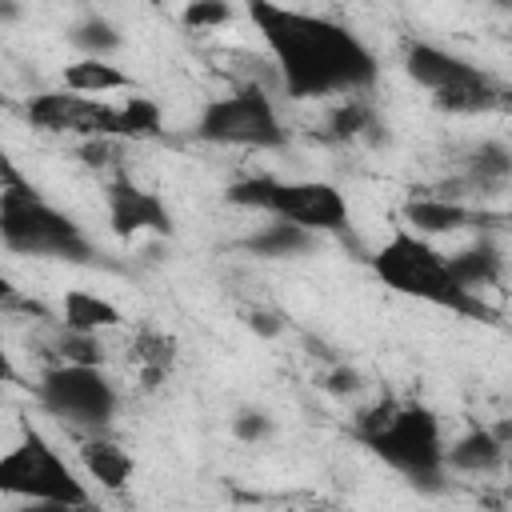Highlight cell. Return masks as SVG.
Segmentation results:
<instances>
[{"mask_svg": "<svg viewBox=\"0 0 512 512\" xmlns=\"http://www.w3.org/2000/svg\"><path fill=\"white\" fill-rule=\"evenodd\" d=\"M248 16L256 32L264 36L280 68V84L292 100H316V96H336V92L356 96L376 84L372 48L340 20L268 4V0H252Z\"/></svg>", "mask_w": 512, "mask_h": 512, "instance_id": "1", "label": "cell"}, {"mask_svg": "<svg viewBox=\"0 0 512 512\" xmlns=\"http://www.w3.org/2000/svg\"><path fill=\"white\" fill-rule=\"evenodd\" d=\"M356 436L372 456H380L388 468H396L412 488L440 492L444 488V436L440 420L424 404H396L380 400L360 412Z\"/></svg>", "mask_w": 512, "mask_h": 512, "instance_id": "2", "label": "cell"}, {"mask_svg": "<svg viewBox=\"0 0 512 512\" xmlns=\"http://www.w3.org/2000/svg\"><path fill=\"white\" fill-rule=\"evenodd\" d=\"M368 260H372V272L392 292L436 304V308H448V312H460V316H472V320H484V324H496V308H488L476 292L460 288L456 276L448 272L444 252H436L424 236L408 232L404 224Z\"/></svg>", "mask_w": 512, "mask_h": 512, "instance_id": "3", "label": "cell"}, {"mask_svg": "<svg viewBox=\"0 0 512 512\" xmlns=\"http://www.w3.org/2000/svg\"><path fill=\"white\" fill-rule=\"evenodd\" d=\"M0 240L16 256H48V260H92V244L72 216L52 208L32 184L20 180L12 164H4V192H0Z\"/></svg>", "mask_w": 512, "mask_h": 512, "instance_id": "4", "label": "cell"}, {"mask_svg": "<svg viewBox=\"0 0 512 512\" xmlns=\"http://www.w3.org/2000/svg\"><path fill=\"white\" fill-rule=\"evenodd\" d=\"M196 136L204 144H236V148H284L288 140L272 96L256 84L208 100L196 120Z\"/></svg>", "mask_w": 512, "mask_h": 512, "instance_id": "5", "label": "cell"}, {"mask_svg": "<svg viewBox=\"0 0 512 512\" xmlns=\"http://www.w3.org/2000/svg\"><path fill=\"white\" fill-rule=\"evenodd\" d=\"M0 488L8 496L44 500V504H68V508H84L88 504V492L76 480V472L32 428L24 432V440L16 448L4 452V460H0Z\"/></svg>", "mask_w": 512, "mask_h": 512, "instance_id": "6", "label": "cell"}, {"mask_svg": "<svg viewBox=\"0 0 512 512\" xmlns=\"http://www.w3.org/2000/svg\"><path fill=\"white\" fill-rule=\"evenodd\" d=\"M40 404L76 428H108L116 416V388L100 368L80 364H56L40 380Z\"/></svg>", "mask_w": 512, "mask_h": 512, "instance_id": "7", "label": "cell"}, {"mask_svg": "<svg viewBox=\"0 0 512 512\" xmlns=\"http://www.w3.org/2000/svg\"><path fill=\"white\" fill-rule=\"evenodd\" d=\"M272 220H288V224H300L308 232H336L344 236L348 232V204H344V192L328 180H276V192H272V208H268Z\"/></svg>", "mask_w": 512, "mask_h": 512, "instance_id": "8", "label": "cell"}, {"mask_svg": "<svg viewBox=\"0 0 512 512\" xmlns=\"http://www.w3.org/2000/svg\"><path fill=\"white\" fill-rule=\"evenodd\" d=\"M108 220H112V232L128 236V240L140 236V232L172 236V228H176L168 204L156 192H148L132 180H112L108 184Z\"/></svg>", "mask_w": 512, "mask_h": 512, "instance_id": "9", "label": "cell"}, {"mask_svg": "<svg viewBox=\"0 0 512 512\" xmlns=\"http://www.w3.org/2000/svg\"><path fill=\"white\" fill-rule=\"evenodd\" d=\"M404 72L428 88V92H444L452 84H464V80H476L484 76L476 64H468L464 56L448 52V48H436V44H424V40H412L404 48Z\"/></svg>", "mask_w": 512, "mask_h": 512, "instance_id": "10", "label": "cell"}, {"mask_svg": "<svg viewBox=\"0 0 512 512\" xmlns=\"http://www.w3.org/2000/svg\"><path fill=\"white\" fill-rule=\"evenodd\" d=\"M400 216H404V228L416 236H452L476 224V212H468L460 200H448V196H412Z\"/></svg>", "mask_w": 512, "mask_h": 512, "instance_id": "11", "label": "cell"}, {"mask_svg": "<svg viewBox=\"0 0 512 512\" xmlns=\"http://www.w3.org/2000/svg\"><path fill=\"white\" fill-rule=\"evenodd\" d=\"M444 260H448V272L456 276V284L476 292V296H480V288H492L500 280V272H504V256L488 236H476L472 244L448 252Z\"/></svg>", "mask_w": 512, "mask_h": 512, "instance_id": "12", "label": "cell"}, {"mask_svg": "<svg viewBox=\"0 0 512 512\" xmlns=\"http://www.w3.org/2000/svg\"><path fill=\"white\" fill-rule=\"evenodd\" d=\"M508 460V448L496 440L492 428H468L464 436H456L448 448H444V468L452 472H468V476H480V472H492Z\"/></svg>", "mask_w": 512, "mask_h": 512, "instance_id": "13", "label": "cell"}, {"mask_svg": "<svg viewBox=\"0 0 512 512\" xmlns=\"http://www.w3.org/2000/svg\"><path fill=\"white\" fill-rule=\"evenodd\" d=\"M316 244H320L316 232H308L300 224H288V220H272V224H264L260 232H252L244 240V252L260 256V260H296V256H308Z\"/></svg>", "mask_w": 512, "mask_h": 512, "instance_id": "14", "label": "cell"}, {"mask_svg": "<svg viewBox=\"0 0 512 512\" xmlns=\"http://www.w3.org/2000/svg\"><path fill=\"white\" fill-rule=\"evenodd\" d=\"M80 464H84V472H88L100 488H108V492H120V488L132 480V472H136L132 456H128L116 440H104V436H88V440L80 444Z\"/></svg>", "mask_w": 512, "mask_h": 512, "instance_id": "15", "label": "cell"}, {"mask_svg": "<svg viewBox=\"0 0 512 512\" xmlns=\"http://www.w3.org/2000/svg\"><path fill=\"white\" fill-rule=\"evenodd\" d=\"M60 324L68 332H104V328H116L120 324V308L88 288H68L64 292V304H60Z\"/></svg>", "mask_w": 512, "mask_h": 512, "instance_id": "16", "label": "cell"}, {"mask_svg": "<svg viewBox=\"0 0 512 512\" xmlns=\"http://www.w3.org/2000/svg\"><path fill=\"white\" fill-rule=\"evenodd\" d=\"M80 112H84V96L76 92H36L28 104H24V116L32 128H44V132H76L80 124Z\"/></svg>", "mask_w": 512, "mask_h": 512, "instance_id": "17", "label": "cell"}, {"mask_svg": "<svg viewBox=\"0 0 512 512\" xmlns=\"http://www.w3.org/2000/svg\"><path fill=\"white\" fill-rule=\"evenodd\" d=\"M496 104H500V92L492 88L488 76H476V80L452 84L444 92H432V108L448 112V116H480V112H492Z\"/></svg>", "mask_w": 512, "mask_h": 512, "instance_id": "18", "label": "cell"}, {"mask_svg": "<svg viewBox=\"0 0 512 512\" xmlns=\"http://www.w3.org/2000/svg\"><path fill=\"white\" fill-rule=\"evenodd\" d=\"M64 88L76 96H100V92H120V88H136L128 72H120L108 60H76L64 68Z\"/></svg>", "mask_w": 512, "mask_h": 512, "instance_id": "19", "label": "cell"}, {"mask_svg": "<svg viewBox=\"0 0 512 512\" xmlns=\"http://www.w3.org/2000/svg\"><path fill=\"white\" fill-rule=\"evenodd\" d=\"M68 40L84 52V60H108V56L120 52V44H124L120 28H116L108 16H100V12H84V16L68 28Z\"/></svg>", "mask_w": 512, "mask_h": 512, "instance_id": "20", "label": "cell"}, {"mask_svg": "<svg viewBox=\"0 0 512 512\" xmlns=\"http://www.w3.org/2000/svg\"><path fill=\"white\" fill-rule=\"evenodd\" d=\"M512 176V148L500 140H484L480 148H472L468 156V188H500Z\"/></svg>", "mask_w": 512, "mask_h": 512, "instance_id": "21", "label": "cell"}, {"mask_svg": "<svg viewBox=\"0 0 512 512\" xmlns=\"http://www.w3.org/2000/svg\"><path fill=\"white\" fill-rule=\"evenodd\" d=\"M380 124H376V112H372V104L364 100V96H344L332 112H328V132H332V140H360V136H380L376 132Z\"/></svg>", "mask_w": 512, "mask_h": 512, "instance_id": "22", "label": "cell"}, {"mask_svg": "<svg viewBox=\"0 0 512 512\" xmlns=\"http://www.w3.org/2000/svg\"><path fill=\"white\" fill-rule=\"evenodd\" d=\"M132 352H136V360L144 364V384L156 388V384L168 376L172 360H176V340H172L168 332H140L136 344H132Z\"/></svg>", "mask_w": 512, "mask_h": 512, "instance_id": "23", "label": "cell"}, {"mask_svg": "<svg viewBox=\"0 0 512 512\" xmlns=\"http://www.w3.org/2000/svg\"><path fill=\"white\" fill-rule=\"evenodd\" d=\"M160 132V104L148 96H132L128 104L116 108V140H144Z\"/></svg>", "mask_w": 512, "mask_h": 512, "instance_id": "24", "label": "cell"}, {"mask_svg": "<svg viewBox=\"0 0 512 512\" xmlns=\"http://www.w3.org/2000/svg\"><path fill=\"white\" fill-rule=\"evenodd\" d=\"M56 352H60L64 364H80V368H100L104 364V344L92 332H68L64 328L60 340H56Z\"/></svg>", "mask_w": 512, "mask_h": 512, "instance_id": "25", "label": "cell"}, {"mask_svg": "<svg viewBox=\"0 0 512 512\" xmlns=\"http://www.w3.org/2000/svg\"><path fill=\"white\" fill-rule=\"evenodd\" d=\"M272 192H276V176H244V180H236V184L224 188V200L236 204V208L268 212L272 208Z\"/></svg>", "mask_w": 512, "mask_h": 512, "instance_id": "26", "label": "cell"}, {"mask_svg": "<svg viewBox=\"0 0 512 512\" xmlns=\"http://www.w3.org/2000/svg\"><path fill=\"white\" fill-rule=\"evenodd\" d=\"M272 432H276V420H272V412H264V408H240V412L232 416V436H236L240 444H264Z\"/></svg>", "mask_w": 512, "mask_h": 512, "instance_id": "27", "label": "cell"}, {"mask_svg": "<svg viewBox=\"0 0 512 512\" xmlns=\"http://www.w3.org/2000/svg\"><path fill=\"white\" fill-rule=\"evenodd\" d=\"M180 20L188 24V28H224L228 20H232V4H224V0H192L184 12H180Z\"/></svg>", "mask_w": 512, "mask_h": 512, "instance_id": "28", "label": "cell"}, {"mask_svg": "<svg viewBox=\"0 0 512 512\" xmlns=\"http://www.w3.org/2000/svg\"><path fill=\"white\" fill-rule=\"evenodd\" d=\"M116 156H120V140L116 136H92V140L80 144V160L88 168H108V164H116Z\"/></svg>", "mask_w": 512, "mask_h": 512, "instance_id": "29", "label": "cell"}, {"mask_svg": "<svg viewBox=\"0 0 512 512\" xmlns=\"http://www.w3.org/2000/svg\"><path fill=\"white\" fill-rule=\"evenodd\" d=\"M360 388V372L352 364H336L328 376H324V392L328 396H352Z\"/></svg>", "mask_w": 512, "mask_h": 512, "instance_id": "30", "label": "cell"}, {"mask_svg": "<svg viewBox=\"0 0 512 512\" xmlns=\"http://www.w3.org/2000/svg\"><path fill=\"white\" fill-rule=\"evenodd\" d=\"M244 324H248L256 336H264V340H276V336L284 332V320H280L276 312H268V308H252Z\"/></svg>", "mask_w": 512, "mask_h": 512, "instance_id": "31", "label": "cell"}, {"mask_svg": "<svg viewBox=\"0 0 512 512\" xmlns=\"http://www.w3.org/2000/svg\"><path fill=\"white\" fill-rule=\"evenodd\" d=\"M16 512H80V508H68V504H44V500H28L24 508Z\"/></svg>", "mask_w": 512, "mask_h": 512, "instance_id": "32", "label": "cell"}, {"mask_svg": "<svg viewBox=\"0 0 512 512\" xmlns=\"http://www.w3.org/2000/svg\"><path fill=\"white\" fill-rule=\"evenodd\" d=\"M492 432H496V440H500L504 448H512V420H500Z\"/></svg>", "mask_w": 512, "mask_h": 512, "instance_id": "33", "label": "cell"}, {"mask_svg": "<svg viewBox=\"0 0 512 512\" xmlns=\"http://www.w3.org/2000/svg\"><path fill=\"white\" fill-rule=\"evenodd\" d=\"M16 16H20L16 4H0V20H16Z\"/></svg>", "mask_w": 512, "mask_h": 512, "instance_id": "34", "label": "cell"}, {"mask_svg": "<svg viewBox=\"0 0 512 512\" xmlns=\"http://www.w3.org/2000/svg\"><path fill=\"white\" fill-rule=\"evenodd\" d=\"M504 468H508V476H512V448H508V460H504ZM512 492V488H508Z\"/></svg>", "mask_w": 512, "mask_h": 512, "instance_id": "35", "label": "cell"}]
</instances>
